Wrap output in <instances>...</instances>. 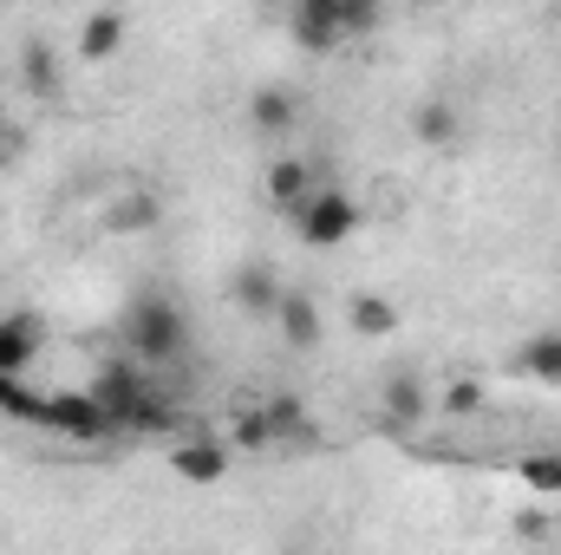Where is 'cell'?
<instances>
[{"label": "cell", "instance_id": "4fadbf2b", "mask_svg": "<svg viewBox=\"0 0 561 555\" xmlns=\"http://www.w3.org/2000/svg\"><path fill=\"white\" fill-rule=\"evenodd\" d=\"M170 471H176L183 484H222V477H229V444H216V438H183V444H170Z\"/></svg>", "mask_w": 561, "mask_h": 555}, {"label": "cell", "instance_id": "30bf717a", "mask_svg": "<svg viewBox=\"0 0 561 555\" xmlns=\"http://www.w3.org/2000/svg\"><path fill=\"white\" fill-rule=\"evenodd\" d=\"M20 92L39 99V105L66 92V59H59L53 39H26V46H20Z\"/></svg>", "mask_w": 561, "mask_h": 555}, {"label": "cell", "instance_id": "44dd1931", "mask_svg": "<svg viewBox=\"0 0 561 555\" xmlns=\"http://www.w3.org/2000/svg\"><path fill=\"white\" fill-rule=\"evenodd\" d=\"M0 412L13 418H33V424H46V399H33L20 380H0Z\"/></svg>", "mask_w": 561, "mask_h": 555}, {"label": "cell", "instance_id": "7402d4cb", "mask_svg": "<svg viewBox=\"0 0 561 555\" xmlns=\"http://www.w3.org/2000/svg\"><path fill=\"white\" fill-rule=\"evenodd\" d=\"M444 406H450V412H477V406H483V393H477V386H450V393H444Z\"/></svg>", "mask_w": 561, "mask_h": 555}, {"label": "cell", "instance_id": "5bb4252c", "mask_svg": "<svg viewBox=\"0 0 561 555\" xmlns=\"http://www.w3.org/2000/svg\"><path fill=\"white\" fill-rule=\"evenodd\" d=\"M46 424L53 431H66V438H105L112 431V418L99 412V399L92 393H59V399H46Z\"/></svg>", "mask_w": 561, "mask_h": 555}, {"label": "cell", "instance_id": "8fae6325", "mask_svg": "<svg viewBox=\"0 0 561 555\" xmlns=\"http://www.w3.org/2000/svg\"><path fill=\"white\" fill-rule=\"evenodd\" d=\"M313 190H320V183H313V163H307V157H275V163H268V203H275V216L294 223V216L313 203Z\"/></svg>", "mask_w": 561, "mask_h": 555}, {"label": "cell", "instance_id": "277c9868", "mask_svg": "<svg viewBox=\"0 0 561 555\" xmlns=\"http://www.w3.org/2000/svg\"><path fill=\"white\" fill-rule=\"evenodd\" d=\"M294 229H300V242H307V249H340V242L359 229V196H353V190H340V183H320V190H313V203L294 216Z\"/></svg>", "mask_w": 561, "mask_h": 555}, {"label": "cell", "instance_id": "ac0fdd59", "mask_svg": "<svg viewBox=\"0 0 561 555\" xmlns=\"http://www.w3.org/2000/svg\"><path fill=\"white\" fill-rule=\"evenodd\" d=\"M262 424H268V438H313V418H307V406L294 393H275L262 406Z\"/></svg>", "mask_w": 561, "mask_h": 555}, {"label": "cell", "instance_id": "ba28073f", "mask_svg": "<svg viewBox=\"0 0 561 555\" xmlns=\"http://www.w3.org/2000/svg\"><path fill=\"white\" fill-rule=\"evenodd\" d=\"M412 138H419L424 150H457V144H463V105L444 99V92L419 99V105H412Z\"/></svg>", "mask_w": 561, "mask_h": 555}, {"label": "cell", "instance_id": "9c48e42d", "mask_svg": "<svg viewBox=\"0 0 561 555\" xmlns=\"http://www.w3.org/2000/svg\"><path fill=\"white\" fill-rule=\"evenodd\" d=\"M275 327H280V347H294V353H313L320 347V333H327V320H320V301L307 294V287H287L275 307Z\"/></svg>", "mask_w": 561, "mask_h": 555}, {"label": "cell", "instance_id": "2e32d148", "mask_svg": "<svg viewBox=\"0 0 561 555\" xmlns=\"http://www.w3.org/2000/svg\"><path fill=\"white\" fill-rule=\"evenodd\" d=\"M510 366H516L523 380H536V386H561V327L529 333V340L510 353Z\"/></svg>", "mask_w": 561, "mask_h": 555}, {"label": "cell", "instance_id": "9a60e30c", "mask_svg": "<svg viewBox=\"0 0 561 555\" xmlns=\"http://www.w3.org/2000/svg\"><path fill=\"white\" fill-rule=\"evenodd\" d=\"M125 33H131V20H125L118 7L85 13V20H79V59H85V66H105L112 53H125Z\"/></svg>", "mask_w": 561, "mask_h": 555}, {"label": "cell", "instance_id": "ffe728a7", "mask_svg": "<svg viewBox=\"0 0 561 555\" xmlns=\"http://www.w3.org/2000/svg\"><path fill=\"white\" fill-rule=\"evenodd\" d=\"M523 484L542 490V497H561V451H529L523 457Z\"/></svg>", "mask_w": 561, "mask_h": 555}, {"label": "cell", "instance_id": "e0dca14e", "mask_svg": "<svg viewBox=\"0 0 561 555\" xmlns=\"http://www.w3.org/2000/svg\"><path fill=\"white\" fill-rule=\"evenodd\" d=\"M346 320H353V333H366V340H386V333L399 327V307H392L386 294H353V301H346Z\"/></svg>", "mask_w": 561, "mask_h": 555}, {"label": "cell", "instance_id": "8992f818", "mask_svg": "<svg viewBox=\"0 0 561 555\" xmlns=\"http://www.w3.org/2000/svg\"><path fill=\"white\" fill-rule=\"evenodd\" d=\"M280 294H287V287H280V275L268 269V262H262V256H255V262H236V269H229V301H236V307H242L249 320H275Z\"/></svg>", "mask_w": 561, "mask_h": 555}, {"label": "cell", "instance_id": "5b68a950", "mask_svg": "<svg viewBox=\"0 0 561 555\" xmlns=\"http://www.w3.org/2000/svg\"><path fill=\"white\" fill-rule=\"evenodd\" d=\"M46 353V320L33 307H13L0 314V380H26Z\"/></svg>", "mask_w": 561, "mask_h": 555}, {"label": "cell", "instance_id": "52a82bcc", "mask_svg": "<svg viewBox=\"0 0 561 555\" xmlns=\"http://www.w3.org/2000/svg\"><path fill=\"white\" fill-rule=\"evenodd\" d=\"M431 418V393H424V380L412 366H399V373H386V386H379V424H392V431H412Z\"/></svg>", "mask_w": 561, "mask_h": 555}, {"label": "cell", "instance_id": "7c38bea8", "mask_svg": "<svg viewBox=\"0 0 561 555\" xmlns=\"http://www.w3.org/2000/svg\"><path fill=\"white\" fill-rule=\"evenodd\" d=\"M249 125H255L262 138H287V132L300 125V92H294V86H275V79L255 86V92H249Z\"/></svg>", "mask_w": 561, "mask_h": 555}, {"label": "cell", "instance_id": "6da1fadb", "mask_svg": "<svg viewBox=\"0 0 561 555\" xmlns=\"http://www.w3.org/2000/svg\"><path fill=\"white\" fill-rule=\"evenodd\" d=\"M125 347L144 366H163V360H176L190 347V314H183V301L170 287H144L125 307Z\"/></svg>", "mask_w": 561, "mask_h": 555}, {"label": "cell", "instance_id": "3957f363", "mask_svg": "<svg viewBox=\"0 0 561 555\" xmlns=\"http://www.w3.org/2000/svg\"><path fill=\"white\" fill-rule=\"evenodd\" d=\"M92 399H99V412L112 418V431H170V424H176L163 399L144 393L138 366H105L99 386H92Z\"/></svg>", "mask_w": 561, "mask_h": 555}, {"label": "cell", "instance_id": "7a4b0ae2", "mask_svg": "<svg viewBox=\"0 0 561 555\" xmlns=\"http://www.w3.org/2000/svg\"><path fill=\"white\" fill-rule=\"evenodd\" d=\"M373 26H379V7L373 0H294L287 7V33L307 53H340L346 39H359Z\"/></svg>", "mask_w": 561, "mask_h": 555}, {"label": "cell", "instance_id": "d6986e66", "mask_svg": "<svg viewBox=\"0 0 561 555\" xmlns=\"http://www.w3.org/2000/svg\"><path fill=\"white\" fill-rule=\"evenodd\" d=\"M150 223H157V196H144V190L118 196L112 216H105V229H118V236H138V229H150Z\"/></svg>", "mask_w": 561, "mask_h": 555}]
</instances>
